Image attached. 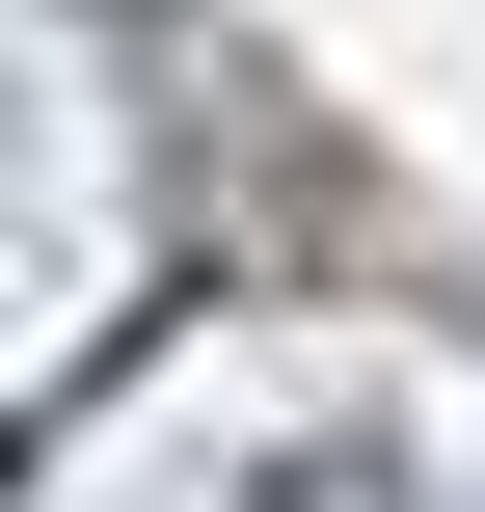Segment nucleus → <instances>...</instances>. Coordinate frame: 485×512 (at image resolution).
<instances>
[]
</instances>
